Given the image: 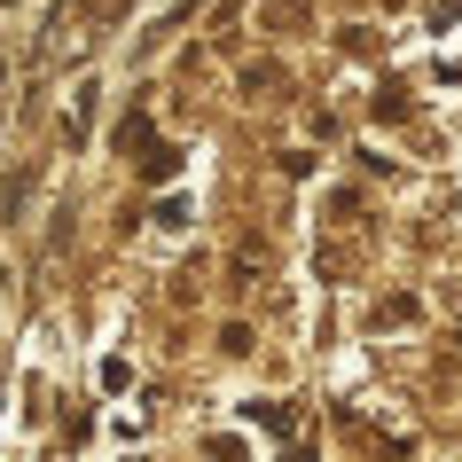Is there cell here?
<instances>
[{"instance_id": "5", "label": "cell", "mask_w": 462, "mask_h": 462, "mask_svg": "<svg viewBox=\"0 0 462 462\" xmlns=\"http://www.w3.org/2000/svg\"><path fill=\"white\" fill-rule=\"evenodd\" d=\"M282 462H314V455H282Z\"/></svg>"}, {"instance_id": "2", "label": "cell", "mask_w": 462, "mask_h": 462, "mask_svg": "<svg viewBox=\"0 0 462 462\" xmlns=\"http://www.w3.org/2000/svg\"><path fill=\"white\" fill-rule=\"evenodd\" d=\"M251 423H267V431H291V408H267V400H251Z\"/></svg>"}, {"instance_id": "1", "label": "cell", "mask_w": 462, "mask_h": 462, "mask_svg": "<svg viewBox=\"0 0 462 462\" xmlns=\"http://www.w3.org/2000/svg\"><path fill=\"white\" fill-rule=\"evenodd\" d=\"M142 172H149V180H172V172H180V149H157V142H149L142 149Z\"/></svg>"}, {"instance_id": "4", "label": "cell", "mask_w": 462, "mask_h": 462, "mask_svg": "<svg viewBox=\"0 0 462 462\" xmlns=\"http://www.w3.org/2000/svg\"><path fill=\"white\" fill-rule=\"evenodd\" d=\"M87 8H110V0H63V24H71V16H87Z\"/></svg>"}, {"instance_id": "3", "label": "cell", "mask_w": 462, "mask_h": 462, "mask_svg": "<svg viewBox=\"0 0 462 462\" xmlns=\"http://www.w3.org/2000/svg\"><path fill=\"white\" fill-rule=\"evenodd\" d=\"M118 149H149V118H125L118 125Z\"/></svg>"}]
</instances>
